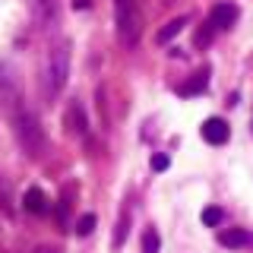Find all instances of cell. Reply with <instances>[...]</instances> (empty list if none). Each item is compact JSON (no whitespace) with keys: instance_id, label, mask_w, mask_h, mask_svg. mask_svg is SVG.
Wrapping results in <instances>:
<instances>
[{"instance_id":"6da1fadb","label":"cell","mask_w":253,"mask_h":253,"mask_svg":"<svg viewBox=\"0 0 253 253\" xmlns=\"http://www.w3.org/2000/svg\"><path fill=\"white\" fill-rule=\"evenodd\" d=\"M70 63H73L70 42H54V44L44 51L42 73H38V85H42V98H44V101H54L63 89H67Z\"/></svg>"},{"instance_id":"7a4b0ae2","label":"cell","mask_w":253,"mask_h":253,"mask_svg":"<svg viewBox=\"0 0 253 253\" xmlns=\"http://www.w3.org/2000/svg\"><path fill=\"white\" fill-rule=\"evenodd\" d=\"M10 124H13V133H16V142L22 146V152H26L29 158H42L47 152L44 126L29 108H19L16 114H10Z\"/></svg>"},{"instance_id":"3957f363","label":"cell","mask_w":253,"mask_h":253,"mask_svg":"<svg viewBox=\"0 0 253 253\" xmlns=\"http://www.w3.org/2000/svg\"><path fill=\"white\" fill-rule=\"evenodd\" d=\"M114 22H117V38L121 44L133 47L142 35V13L136 0H114Z\"/></svg>"},{"instance_id":"277c9868","label":"cell","mask_w":253,"mask_h":253,"mask_svg":"<svg viewBox=\"0 0 253 253\" xmlns=\"http://www.w3.org/2000/svg\"><path fill=\"white\" fill-rule=\"evenodd\" d=\"M26 10L35 22V29H54L60 22V0H26Z\"/></svg>"},{"instance_id":"5b68a950","label":"cell","mask_w":253,"mask_h":253,"mask_svg":"<svg viewBox=\"0 0 253 253\" xmlns=\"http://www.w3.org/2000/svg\"><path fill=\"white\" fill-rule=\"evenodd\" d=\"M63 126H67V133H73V136H85V133H89V121H85V111H83L79 101H70L67 105Z\"/></svg>"},{"instance_id":"8992f818","label":"cell","mask_w":253,"mask_h":253,"mask_svg":"<svg viewBox=\"0 0 253 253\" xmlns=\"http://www.w3.org/2000/svg\"><path fill=\"white\" fill-rule=\"evenodd\" d=\"M237 22V6L234 3H215L209 13V26L212 29H231Z\"/></svg>"},{"instance_id":"52a82bcc","label":"cell","mask_w":253,"mask_h":253,"mask_svg":"<svg viewBox=\"0 0 253 253\" xmlns=\"http://www.w3.org/2000/svg\"><path fill=\"white\" fill-rule=\"evenodd\" d=\"M203 139L212 142V146H221V142H228V124L221 121V117H209V121L203 124Z\"/></svg>"},{"instance_id":"ba28073f","label":"cell","mask_w":253,"mask_h":253,"mask_svg":"<svg viewBox=\"0 0 253 253\" xmlns=\"http://www.w3.org/2000/svg\"><path fill=\"white\" fill-rule=\"evenodd\" d=\"M22 206H26V212H32V215H44L47 212V196L38 187H29L26 196H22Z\"/></svg>"},{"instance_id":"9c48e42d","label":"cell","mask_w":253,"mask_h":253,"mask_svg":"<svg viewBox=\"0 0 253 253\" xmlns=\"http://www.w3.org/2000/svg\"><path fill=\"white\" fill-rule=\"evenodd\" d=\"M250 241H253V237L247 231H241V228H228V231L218 234V244H221V247H247Z\"/></svg>"},{"instance_id":"30bf717a","label":"cell","mask_w":253,"mask_h":253,"mask_svg":"<svg viewBox=\"0 0 253 253\" xmlns=\"http://www.w3.org/2000/svg\"><path fill=\"white\" fill-rule=\"evenodd\" d=\"M187 26V16H177V19H171V22H165V29H158V35H155V42L158 44H168L174 35H180Z\"/></svg>"},{"instance_id":"8fae6325","label":"cell","mask_w":253,"mask_h":253,"mask_svg":"<svg viewBox=\"0 0 253 253\" xmlns=\"http://www.w3.org/2000/svg\"><path fill=\"white\" fill-rule=\"evenodd\" d=\"M206 85H209V70L196 73L193 79H190V83L180 85V95H200V92H206Z\"/></svg>"},{"instance_id":"7c38bea8","label":"cell","mask_w":253,"mask_h":253,"mask_svg":"<svg viewBox=\"0 0 253 253\" xmlns=\"http://www.w3.org/2000/svg\"><path fill=\"white\" fill-rule=\"evenodd\" d=\"M158 247H162L158 231L155 228H146V231H142V253H158Z\"/></svg>"},{"instance_id":"4fadbf2b","label":"cell","mask_w":253,"mask_h":253,"mask_svg":"<svg viewBox=\"0 0 253 253\" xmlns=\"http://www.w3.org/2000/svg\"><path fill=\"white\" fill-rule=\"evenodd\" d=\"M221 218H225V212H221L218 206H209V209H203V225L218 228V225H221Z\"/></svg>"},{"instance_id":"5bb4252c","label":"cell","mask_w":253,"mask_h":253,"mask_svg":"<svg viewBox=\"0 0 253 253\" xmlns=\"http://www.w3.org/2000/svg\"><path fill=\"white\" fill-rule=\"evenodd\" d=\"M126 231H130V215H121V221H117V231H114V250H121L124 247V237H126Z\"/></svg>"},{"instance_id":"9a60e30c","label":"cell","mask_w":253,"mask_h":253,"mask_svg":"<svg viewBox=\"0 0 253 253\" xmlns=\"http://www.w3.org/2000/svg\"><path fill=\"white\" fill-rule=\"evenodd\" d=\"M92 231H95V215H92V212H85V215L76 221V234L79 237H89Z\"/></svg>"},{"instance_id":"2e32d148","label":"cell","mask_w":253,"mask_h":253,"mask_svg":"<svg viewBox=\"0 0 253 253\" xmlns=\"http://www.w3.org/2000/svg\"><path fill=\"white\" fill-rule=\"evenodd\" d=\"M212 35H215V29H212L209 22H206V26H203L200 32H196V47H206V44L212 42Z\"/></svg>"},{"instance_id":"e0dca14e","label":"cell","mask_w":253,"mask_h":253,"mask_svg":"<svg viewBox=\"0 0 253 253\" xmlns=\"http://www.w3.org/2000/svg\"><path fill=\"white\" fill-rule=\"evenodd\" d=\"M168 155H152V171H165V168H168Z\"/></svg>"},{"instance_id":"ac0fdd59","label":"cell","mask_w":253,"mask_h":253,"mask_svg":"<svg viewBox=\"0 0 253 253\" xmlns=\"http://www.w3.org/2000/svg\"><path fill=\"white\" fill-rule=\"evenodd\" d=\"M73 6H76V10H89L92 0H73Z\"/></svg>"},{"instance_id":"d6986e66","label":"cell","mask_w":253,"mask_h":253,"mask_svg":"<svg viewBox=\"0 0 253 253\" xmlns=\"http://www.w3.org/2000/svg\"><path fill=\"white\" fill-rule=\"evenodd\" d=\"M32 253H60V250H57V247H47V244H44V247H35Z\"/></svg>"}]
</instances>
